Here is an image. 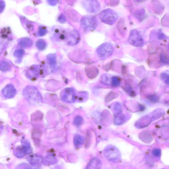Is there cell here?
I'll return each mask as SVG.
<instances>
[{
	"label": "cell",
	"instance_id": "12",
	"mask_svg": "<svg viewBox=\"0 0 169 169\" xmlns=\"http://www.w3.org/2000/svg\"><path fill=\"white\" fill-rule=\"evenodd\" d=\"M80 40L79 33L76 31H74L70 33L68 38V43L70 45H75L79 43Z\"/></svg>",
	"mask_w": 169,
	"mask_h": 169
},
{
	"label": "cell",
	"instance_id": "31",
	"mask_svg": "<svg viewBox=\"0 0 169 169\" xmlns=\"http://www.w3.org/2000/svg\"><path fill=\"white\" fill-rule=\"evenodd\" d=\"M147 98L150 102L152 103H156L159 100V98L158 96L155 94L148 96Z\"/></svg>",
	"mask_w": 169,
	"mask_h": 169
},
{
	"label": "cell",
	"instance_id": "11",
	"mask_svg": "<svg viewBox=\"0 0 169 169\" xmlns=\"http://www.w3.org/2000/svg\"><path fill=\"white\" fill-rule=\"evenodd\" d=\"M27 159L30 164L33 165L41 164L44 161L43 157L37 154L30 155L27 157Z\"/></svg>",
	"mask_w": 169,
	"mask_h": 169
},
{
	"label": "cell",
	"instance_id": "35",
	"mask_svg": "<svg viewBox=\"0 0 169 169\" xmlns=\"http://www.w3.org/2000/svg\"><path fill=\"white\" fill-rule=\"evenodd\" d=\"M46 30L45 29L42 28L39 31V35L41 36H43L46 34Z\"/></svg>",
	"mask_w": 169,
	"mask_h": 169
},
{
	"label": "cell",
	"instance_id": "27",
	"mask_svg": "<svg viewBox=\"0 0 169 169\" xmlns=\"http://www.w3.org/2000/svg\"><path fill=\"white\" fill-rule=\"evenodd\" d=\"M161 78L165 84H169V72L162 73L161 74Z\"/></svg>",
	"mask_w": 169,
	"mask_h": 169
},
{
	"label": "cell",
	"instance_id": "10",
	"mask_svg": "<svg viewBox=\"0 0 169 169\" xmlns=\"http://www.w3.org/2000/svg\"><path fill=\"white\" fill-rule=\"evenodd\" d=\"M2 93L6 98H13L16 94V90L12 84H8L2 90Z\"/></svg>",
	"mask_w": 169,
	"mask_h": 169
},
{
	"label": "cell",
	"instance_id": "1",
	"mask_svg": "<svg viewBox=\"0 0 169 169\" xmlns=\"http://www.w3.org/2000/svg\"><path fill=\"white\" fill-rule=\"evenodd\" d=\"M164 111L161 109H157L145 116L142 117L136 123V126L139 128L146 127L153 121L161 117Z\"/></svg>",
	"mask_w": 169,
	"mask_h": 169
},
{
	"label": "cell",
	"instance_id": "24",
	"mask_svg": "<svg viewBox=\"0 0 169 169\" xmlns=\"http://www.w3.org/2000/svg\"><path fill=\"white\" fill-rule=\"evenodd\" d=\"M11 66L10 64L5 61H2L1 63L0 69L2 72L8 71L10 69Z\"/></svg>",
	"mask_w": 169,
	"mask_h": 169
},
{
	"label": "cell",
	"instance_id": "13",
	"mask_svg": "<svg viewBox=\"0 0 169 169\" xmlns=\"http://www.w3.org/2000/svg\"><path fill=\"white\" fill-rule=\"evenodd\" d=\"M101 165V162L100 159L97 157L93 159L87 166V168H100Z\"/></svg>",
	"mask_w": 169,
	"mask_h": 169
},
{
	"label": "cell",
	"instance_id": "22",
	"mask_svg": "<svg viewBox=\"0 0 169 169\" xmlns=\"http://www.w3.org/2000/svg\"><path fill=\"white\" fill-rule=\"evenodd\" d=\"M125 119V116L123 115L118 113L115 118L114 122L116 124L120 125L123 123Z\"/></svg>",
	"mask_w": 169,
	"mask_h": 169
},
{
	"label": "cell",
	"instance_id": "25",
	"mask_svg": "<svg viewBox=\"0 0 169 169\" xmlns=\"http://www.w3.org/2000/svg\"><path fill=\"white\" fill-rule=\"evenodd\" d=\"M121 80L119 78L117 77H112L111 85L114 87L119 86L120 84Z\"/></svg>",
	"mask_w": 169,
	"mask_h": 169
},
{
	"label": "cell",
	"instance_id": "7",
	"mask_svg": "<svg viewBox=\"0 0 169 169\" xmlns=\"http://www.w3.org/2000/svg\"><path fill=\"white\" fill-rule=\"evenodd\" d=\"M129 41L132 46L135 47H142L144 44V41L142 36L137 30H135L131 32Z\"/></svg>",
	"mask_w": 169,
	"mask_h": 169
},
{
	"label": "cell",
	"instance_id": "23",
	"mask_svg": "<svg viewBox=\"0 0 169 169\" xmlns=\"http://www.w3.org/2000/svg\"><path fill=\"white\" fill-rule=\"evenodd\" d=\"M36 47L39 50H43L45 49L46 46V42L42 39L38 40L36 44Z\"/></svg>",
	"mask_w": 169,
	"mask_h": 169
},
{
	"label": "cell",
	"instance_id": "17",
	"mask_svg": "<svg viewBox=\"0 0 169 169\" xmlns=\"http://www.w3.org/2000/svg\"><path fill=\"white\" fill-rule=\"evenodd\" d=\"M87 75L90 78H94L98 74V70L95 67H90L86 70Z\"/></svg>",
	"mask_w": 169,
	"mask_h": 169
},
{
	"label": "cell",
	"instance_id": "5",
	"mask_svg": "<svg viewBox=\"0 0 169 169\" xmlns=\"http://www.w3.org/2000/svg\"><path fill=\"white\" fill-rule=\"evenodd\" d=\"M97 51L98 57L105 58L110 57L113 54L114 52V48L110 43H105L98 46Z\"/></svg>",
	"mask_w": 169,
	"mask_h": 169
},
{
	"label": "cell",
	"instance_id": "3",
	"mask_svg": "<svg viewBox=\"0 0 169 169\" xmlns=\"http://www.w3.org/2000/svg\"><path fill=\"white\" fill-rule=\"evenodd\" d=\"M118 14L113 10L106 9L103 10L100 14L101 21L108 25H113L118 18Z\"/></svg>",
	"mask_w": 169,
	"mask_h": 169
},
{
	"label": "cell",
	"instance_id": "18",
	"mask_svg": "<svg viewBox=\"0 0 169 169\" xmlns=\"http://www.w3.org/2000/svg\"><path fill=\"white\" fill-rule=\"evenodd\" d=\"M112 77L108 74H103L101 76L100 81L101 83L105 85H109L111 84Z\"/></svg>",
	"mask_w": 169,
	"mask_h": 169
},
{
	"label": "cell",
	"instance_id": "34",
	"mask_svg": "<svg viewBox=\"0 0 169 169\" xmlns=\"http://www.w3.org/2000/svg\"><path fill=\"white\" fill-rule=\"evenodd\" d=\"M115 111L117 113V114L120 113L122 111L121 106L120 104L117 103L115 105L114 108Z\"/></svg>",
	"mask_w": 169,
	"mask_h": 169
},
{
	"label": "cell",
	"instance_id": "8",
	"mask_svg": "<svg viewBox=\"0 0 169 169\" xmlns=\"http://www.w3.org/2000/svg\"><path fill=\"white\" fill-rule=\"evenodd\" d=\"M61 96L62 99L64 102L68 103L74 102L77 99L75 90L72 88L64 89L62 92Z\"/></svg>",
	"mask_w": 169,
	"mask_h": 169
},
{
	"label": "cell",
	"instance_id": "4",
	"mask_svg": "<svg viewBox=\"0 0 169 169\" xmlns=\"http://www.w3.org/2000/svg\"><path fill=\"white\" fill-rule=\"evenodd\" d=\"M23 95L28 100L36 102H41L42 100V98L40 92L33 86L27 87L24 90Z\"/></svg>",
	"mask_w": 169,
	"mask_h": 169
},
{
	"label": "cell",
	"instance_id": "2",
	"mask_svg": "<svg viewBox=\"0 0 169 169\" xmlns=\"http://www.w3.org/2000/svg\"><path fill=\"white\" fill-rule=\"evenodd\" d=\"M81 26L86 32L91 31L96 28L98 22L97 18L92 16H85L82 18Z\"/></svg>",
	"mask_w": 169,
	"mask_h": 169
},
{
	"label": "cell",
	"instance_id": "21",
	"mask_svg": "<svg viewBox=\"0 0 169 169\" xmlns=\"http://www.w3.org/2000/svg\"><path fill=\"white\" fill-rule=\"evenodd\" d=\"M47 59L51 65L54 66L56 65L57 60H56V56L55 54H50L47 56Z\"/></svg>",
	"mask_w": 169,
	"mask_h": 169
},
{
	"label": "cell",
	"instance_id": "33",
	"mask_svg": "<svg viewBox=\"0 0 169 169\" xmlns=\"http://www.w3.org/2000/svg\"><path fill=\"white\" fill-rule=\"evenodd\" d=\"M153 156L155 157H160L161 154V150L159 149H155L152 152Z\"/></svg>",
	"mask_w": 169,
	"mask_h": 169
},
{
	"label": "cell",
	"instance_id": "16",
	"mask_svg": "<svg viewBox=\"0 0 169 169\" xmlns=\"http://www.w3.org/2000/svg\"><path fill=\"white\" fill-rule=\"evenodd\" d=\"M84 142V137L79 135L75 136L74 139V144L76 147L79 148L83 144Z\"/></svg>",
	"mask_w": 169,
	"mask_h": 169
},
{
	"label": "cell",
	"instance_id": "26",
	"mask_svg": "<svg viewBox=\"0 0 169 169\" xmlns=\"http://www.w3.org/2000/svg\"><path fill=\"white\" fill-rule=\"evenodd\" d=\"M117 95V94L115 93V92H111L107 95L105 98V101L106 102L108 103L116 98Z\"/></svg>",
	"mask_w": 169,
	"mask_h": 169
},
{
	"label": "cell",
	"instance_id": "32",
	"mask_svg": "<svg viewBox=\"0 0 169 169\" xmlns=\"http://www.w3.org/2000/svg\"><path fill=\"white\" fill-rule=\"evenodd\" d=\"M24 51L23 50L20 49L15 51L14 53V55L16 57L18 58L22 57L24 54Z\"/></svg>",
	"mask_w": 169,
	"mask_h": 169
},
{
	"label": "cell",
	"instance_id": "14",
	"mask_svg": "<svg viewBox=\"0 0 169 169\" xmlns=\"http://www.w3.org/2000/svg\"><path fill=\"white\" fill-rule=\"evenodd\" d=\"M22 147L26 154L32 153V149L29 141L26 139L22 140Z\"/></svg>",
	"mask_w": 169,
	"mask_h": 169
},
{
	"label": "cell",
	"instance_id": "9",
	"mask_svg": "<svg viewBox=\"0 0 169 169\" xmlns=\"http://www.w3.org/2000/svg\"><path fill=\"white\" fill-rule=\"evenodd\" d=\"M84 5L89 12L95 13L100 9V5L96 0H84Z\"/></svg>",
	"mask_w": 169,
	"mask_h": 169
},
{
	"label": "cell",
	"instance_id": "30",
	"mask_svg": "<svg viewBox=\"0 0 169 169\" xmlns=\"http://www.w3.org/2000/svg\"><path fill=\"white\" fill-rule=\"evenodd\" d=\"M140 137L141 140L143 141H145L146 142L147 141V139H151V136L150 134H149L147 132H143V133L140 135Z\"/></svg>",
	"mask_w": 169,
	"mask_h": 169
},
{
	"label": "cell",
	"instance_id": "19",
	"mask_svg": "<svg viewBox=\"0 0 169 169\" xmlns=\"http://www.w3.org/2000/svg\"><path fill=\"white\" fill-rule=\"evenodd\" d=\"M38 67L36 66H33L29 70V71L27 73V75L29 76L30 78H34L38 75Z\"/></svg>",
	"mask_w": 169,
	"mask_h": 169
},
{
	"label": "cell",
	"instance_id": "28",
	"mask_svg": "<svg viewBox=\"0 0 169 169\" xmlns=\"http://www.w3.org/2000/svg\"><path fill=\"white\" fill-rule=\"evenodd\" d=\"M160 59L163 63L166 64L169 63V57L165 53H162L160 54Z\"/></svg>",
	"mask_w": 169,
	"mask_h": 169
},
{
	"label": "cell",
	"instance_id": "6",
	"mask_svg": "<svg viewBox=\"0 0 169 169\" xmlns=\"http://www.w3.org/2000/svg\"><path fill=\"white\" fill-rule=\"evenodd\" d=\"M105 155L107 159L112 162L119 161L120 154L118 149L113 146H109L105 151Z\"/></svg>",
	"mask_w": 169,
	"mask_h": 169
},
{
	"label": "cell",
	"instance_id": "20",
	"mask_svg": "<svg viewBox=\"0 0 169 169\" xmlns=\"http://www.w3.org/2000/svg\"><path fill=\"white\" fill-rule=\"evenodd\" d=\"M14 153L16 156L18 158H21L25 155L26 154L24 152L22 146H19L17 147L15 150Z\"/></svg>",
	"mask_w": 169,
	"mask_h": 169
},
{
	"label": "cell",
	"instance_id": "15",
	"mask_svg": "<svg viewBox=\"0 0 169 169\" xmlns=\"http://www.w3.org/2000/svg\"><path fill=\"white\" fill-rule=\"evenodd\" d=\"M19 44L21 47L24 48L31 47L32 45V42L29 38H22L19 41Z\"/></svg>",
	"mask_w": 169,
	"mask_h": 169
},
{
	"label": "cell",
	"instance_id": "29",
	"mask_svg": "<svg viewBox=\"0 0 169 169\" xmlns=\"http://www.w3.org/2000/svg\"><path fill=\"white\" fill-rule=\"evenodd\" d=\"M83 121V119L81 116H78L76 117L74 121V125L77 126H80Z\"/></svg>",
	"mask_w": 169,
	"mask_h": 169
}]
</instances>
